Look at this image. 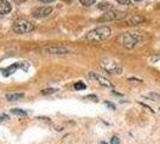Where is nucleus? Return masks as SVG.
<instances>
[{"instance_id": "nucleus-4", "label": "nucleus", "mask_w": 160, "mask_h": 144, "mask_svg": "<svg viewBox=\"0 0 160 144\" xmlns=\"http://www.w3.org/2000/svg\"><path fill=\"white\" fill-rule=\"evenodd\" d=\"M35 29V25L30 21L27 19H17L12 25V30L16 34H28Z\"/></svg>"}, {"instance_id": "nucleus-20", "label": "nucleus", "mask_w": 160, "mask_h": 144, "mask_svg": "<svg viewBox=\"0 0 160 144\" xmlns=\"http://www.w3.org/2000/svg\"><path fill=\"white\" fill-rule=\"evenodd\" d=\"M116 1L122 5H130V0H116Z\"/></svg>"}, {"instance_id": "nucleus-10", "label": "nucleus", "mask_w": 160, "mask_h": 144, "mask_svg": "<svg viewBox=\"0 0 160 144\" xmlns=\"http://www.w3.org/2000/svg\"><path fill=\"white\" fill-rule=\"evenodd\" d=\"M23 96V93H8L6 94V100L10 102H15V101H18L19 98H22Z\"/></svg>"}, {"instance_id": "nucleus-22", "label": "nucleus", "mask_w": 160, "mask_h": 144, "mask_svg": "<svg viewBox=\"0 0 160 144\" xmlns=\"http://www.w3.org/2000/svg\"><path fill=\"white\" fill-rule=\"evenodd\" d=\"M1 119H2V120H8L10 118H8L6 114H1Z\"/></svg>"}, {"instance_id": "nucleus-16", "label": "nucleus", "mask_w": 160, "mask_h": 144, "mask_svg": "<svg viewBox=\"0 0 160 144\" xmlns=\"http://www.w3.org/2000/svg\"><path fill=\"white\" fill-rule=\"evenodd\" d=\"M95 1L96 0H80V2L82 5H84V6H90V5H93Z\"/></svg>"}, {"instance_id": "nucleus-12", "label": "nucleus", "mask_w": 160, "mask_h": 144, "mask_svg": "<svg viewBox=\"0 0 160 144\" xmlns=\"http://www.w3.org/2000/svg\"><path fill=\"white\" fill-rule=\"evenodd\" d=\"M21 66H22V64H13V65H11V66H8V67H6V69H2V74H4V76L12 74V73L16 71L18 67H21Z\"/></svg>"}, {"instance_id": "nucleus-26", "label": "nucleus", "mask_w": 160, "mask_h": 144, "mask_svg": "<svg viewBox=\"0 0 160 144\" xmlns=\"http://www.w3.org/2000/svg\"><path fill=\"white\" fill-rule=\"evenodd\" d=\"M23 1H25V0H16V2H23Z\"/></svg>"}, {"instance_id": "nucleus-15", "label": "nucleus", "mask_w": 160, "mask_h": 144, "mask_svg": "<svg viewBox=\"0 0 160 144\" xmlns=\"http://www.w3.org/2000/svg\"><path fill=\"white\" fill-rule=\"evenodd\" d=\"M73 88L76 89V90H83V89H86V84H84L83 82H77V83L73 85Z\"/></svg>"}, {"instance_id": "nucleus-24", "label": "nucleus", "mask_w": 160, "mask_h": 144, "mask_svg": "<svg viewBox=\"0 0 160 144\" xmlns=\"http://www.w3.org/2000/svg\"><path fill=\"white\" fill-rule=\"evenodd\" d=\"M105 104H106V106H108L110 108H112V109H114V106H113V104H111L110 102H105Z\"/></svg>"}, {"instance_id": "nucleus-11", "label": "nucleus", "mask_w": 160, "mask_h": 144, "mask_svg": "<svg viewBox=\"0 0 160 144\" xmlns=\"http://www.w3.org/2000/svg\"><path fill=\"white\" fill-rule=\"evenodd\" d=\"M143 21H144L143 17L135 15V16H131L130 18H128V19H127V23H128L129 25H137V24L142 23Z\"/></svg>"}, {"instance_id": "nucleus-6", "label": "nucleus", "mask_w": 160, "mask_h": 144, "mask_svg": "<svg viewBox=\"0 0 160 144\" xmlns=\"http://www.w3.org/2000/svg\"><path fill=\"white\" fill-rule=\"evenodd\" d=\"M43 50L48 53V54H56V55H63V54H68L70 52V49L65 46H58V45H51V46H46L43 47Z\"/></svg>"}, {"instance_id": "nucleus-23", "label": "nucleus", "mask_w": 160, "mask_h": 144, "mask_svg": "<svg viewBox=\"0 0 160 144\" xmlns=\"http://www.w3.org/2000/svg\"><path fill=\"white\" fill-rule=\"evenodd\" d=\"M41 2H45V4H49V2H52V1H54V0H39Z\"/></svg>"}, {"instance_id": "nucleus-21", "label": "nucleus", "mask_w": 160, "mask_h": 144, "mask_svg": "<svg viewBox=\"0 0 160 144\" xmlns=\"http://www.w3.org/2000/svg\"><path fill=\"white\" fill-rule=\"evenodd\" d=\"M86 98H92V100H94V101H98V97L96 96H93V95H89V96H87Z\"/></svg>"}, {"instance_id": "nucleus-25", "label": "nucleus", "mask_w": 160, "mask_h": 144, "mask_svg": "<svg viewBox=\"0 0 160 144\" xmlns=\"http://www.w3.org/2000/svg\"><path fill=\"white\" fill-rule=\"evenodd\" d=\"M152 60L153 61H158V60H160V56H153Z\"/></svg>"}, {"instance_id": "nucleus-14", "label": "nucleus", "mask_w": 160, "mask_h": 144, "mask_svg": "<svg viewBox=\"0 0 160 144\" xmlns=\"http://www.w3.org/2000/svg\"><path fill=\"white\" fill-rule=\"evenodd\" d=\"M11 112L13 113V114H16V115H22V117L27 115V112H25V111H23V109H18V108H13Z\"/></svg>"}, {"instance_id": "nucleus-2", "label": "nucleus", "mask_w": 160, "mask_h": 144, "mask_svg": "<svg viewBox=\"0 0 160 144\" xmlns=\"http://www.w3.org/2000/svg\"><path fill=\"white\" fill-rule=\"evenodd\" d=\"M111 35V29L108 26H98L95 29H92L86 35V40L89 42H93V43H98V42H101V41L106 40L108 36Z\"/></svg>"}, {"instance_id": "nucleus-28", "label": "nucleus", "mask_w": 160, "mask_h": 144, "mask_svg": "<svg viewBox=\"0 0 160 144\" xmlns=\"http://www.w3.org/2000/svg\"><path fill=\"white\" fill-rule=\"evenodd\" d=\"M135 1H141V0H135Z\"/></svg>"}, {"instance_id": "nucleus-13", "label": "nucleus", "mask_w": 160, "mask_h": 144, "mask_svg": "<svg viewBox=\"0 0 160 144\" xmlns=\"http://www.w3.org/2000/svg\"><path fill=\"white\" fill-rule=\"evenodd\" d=\"M98 7L100 8V10H106V11H110V10L112 8V5H111L110 2H100V4L98 5Z\"/></svg>"}, {"instance_id": "nucleus-9", "label": "nucleus", "mask_w": 160, "mask_h": 144, "mask_svg": "<svg viewBox=\"0 0 160 144\" xmlns=\"http://www.w3.org/2000/svg\"><path fill=\"white\" fill-rule=\"evenodd\" d=\"M11 10H12V6H11V4L8 2V0H0V12H1L2 16L10 13Z\"/></svg>"}, {"instance_id": "nucleus-1", "label": "nucleus", "mask_w": 160, "mask_h": 144, "mask_svg": "<svg viewBox=\"0 0 160 144\" xmlns=\"http://www.w3.org/2000/svg\"><path fill=\"white\" fill-rule=\"evenodd\" d=\"M142 40H143V36L140 32L127 31L120 34L119 37H118V41H119L120 45L123 47L129 48V49H131V48H134L135 46H137Z\"/></svg>"}, {"instance_id": "nucleus-3", "label": "nucleus", "mask_w": 160, "mask_h": 144, "mask_svg": "<svg viewBox=\"0 0 160 144\" xmlns=\"http://www.w3.org/2000/svg\"><path fill=\"white\" fill-rule=\"evenodd\" d=\"M100 66L104 69L106 72H108V73H114V74H119L122 73V70H123V67H122V65L117 61V60H114L112 58H102L101 60H100Z\"/></svg>"}, {"instance_id": "nucleus-19", "label": "nucleus", "mask_w": 160, "mask_h": 144, "mask_svg": "<svg viewBox=\"0 0 160 144\" xmlns=\"http://www.w3.org/2000/svg\"><path fill=\"white\" fill-rule=\"evenodd\" d=\"M111 144H120V141L118 137H112V139H111Z\"/></svg>"}, {"instance_id": "nucleus-17", "label": "nucleus", "mask_w": 160, "mask_h": 144, "mask_svg": "<svg viewBox=\"0 0 160 144\" xmlns=\"http://www.w3.org/2000/svg\"><path fill=\"white\" fill-rule=\"evenodd\" d=\"M147 97L148 98H152V100H158V101H160V95H158V94H149V95H147Z\"/></svg>"}, {"instance_id": "nucleus-8", "label": "nucleus", "mask_w": 160, "mask_h": 144, "mask_svg": "<svg viewBox=\"0 0 160 144\" xmlns=\"http://www.w3.org/2000/svg\"><path fill=\"white\" fill-rule=\"evenodd\" d=\"M52 13V7L51 6H41L32 10V15L34 17H46Z\"/></svg>"}, {"instance_id": "nucleus-5", "label": "nucleus", "mask_w": 160, "mask_h": 144, "mask_svg": "<svg viewBox=\"0 0 160 144\" xmlns=\"http://www.w3.org/2000/svg\"><path fill=\"white\" fill-rule=\"evenodd\" d=\"M125 16H127V13L123 12V11H119V10H110V11H106L99 19L100 21H117V19L124 18Z\"/></svg>"}, {"instance_id": "nucleus-27", "label": "nucleus", "mask_w": 160, "mask_h": 144, "mask_svg": "<svg viewBox=\"0 0 160 144\" xmlns=\"http://www.w3.org/2000/svg\"><path fill=\"white\" fill-rule=\"evenodd\" d=\"M100 144H108V143H106V142H101Z\"/></svg>"}, {"instance_id": "nucleus-7", "label": "nucleus", "mask_w": 160, "mask_h": 144, "mask_svg": "<svg viewBox=\"0 0 160 144\" xmlns=\"http://www.w3.org/2000/svg\"><path fill=\"white\" fill-rule=\"evenodd\" d=\"M89 78L96 80L101 87H105V88H112V83L107 79L106 77L101 76V74H98L95 72H90L89 73Z\"/></svg>"}, {"instance_id": "nucleus-18", "label": "nucleus", "mask_w": 160, "mask_h": 144, "mask_svg": "<svg viewBox=\"0 0 160 144\" xmlns=\"http://www.w3.org/2000/svg\"><path fill=\"white\" fill-rule=\"evenodd\" d=\"M56 91V89H45V90H42V94L43 95H47V94H53Z\"/></svg>"}]
</instances>
